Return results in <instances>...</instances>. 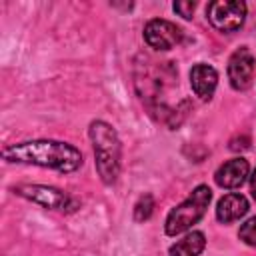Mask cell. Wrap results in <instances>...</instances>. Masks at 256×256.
Masks as SVG:
<instances>
[{"label": "cell", "instance_id": "cell-1", "mask_svg": "<svg viewBox=\"0 0 256 256\" xmlns=\"http://www.w3.org/2000/svg\"><path fill=\"white\" fill-rule=\"evenodd\" d=\"M8 162L34 164L42 168H54L58 172H74L82 164V154L78 148L56 140H30L20 144H10L2 150Z\"/></svg>", "mask_w": 256, "mask_h": 256}, {"label": "cell", "instance_id": "cell-2", "mask_svg": "<svg viewBox=\"0 0 256 256\" xmlns=\"http://www.w3.org/2000/svg\"><path fill=\"white\" fill-rule=\"evenodd\" d=\"M90 140L94 146V158H96V170L104 184L116 182L120 174V140L118 134L112 130L110 124L96 120L90 124Z\"/></svg>", "mask_w": 256, "mask_h": 256}, {"label": "cell", "instance_id": "cell-3", "mask_svg": "<svg viewBox=\"0 0 256 256\" xmlns=\"http://www.w3.org/2000/svg\"><path fill=\"white\" fill-rule=\"evenodd\" d=\"M210 200H212V190L204 184L196 186L192 190V194L182 204H178L174 210H170V214L166 218V234L176 236V234L186 232L192 224H196L204 216Z\"/></svg>", "mask_w": 256, "mask_h": 256}, {"label": "cell", "instance_id": "cell-4", "mask_svg": "<svg viewBox=\"0 0 256 256\" xmlns=\"http://www.w3.org/2000/svg\"><path fill=\"white\" fill-rule=\"evenodd\" d=\"M210 24L218 32H234L244 24L246 18V4L240 0H216L210 2L206 8Z\"/></svg>", "mask_w": 256, "mask_h": 256}, {"label": "cell", "instance_id": "cell-5", "mask_svg": "<svg viewBox=\"0 0 256 256\" xmlns=\"http://www.w3.org/2000/svg\"><path fill=\"white\" fill-rule=\"evenodd\" d=\"M16 194H20L22 198H28L44 208H54V210H74L76 202L56 190V188H50V186H38V184H22L16 188Z\"/></svg>", "mask_w": 256, "mask_h": 256}, {"label": "cell", "instance_id": "cell-6", "mask_svg": "<svg viewBox=\"0 0 256 256\" xmlns=\"http://www.w3.org/2000/svg\"><path fill=\"white\" fill-rule=\"evenodd\" d=\"M144 40L154 50H170L182 40V30L174 22L154 18L144 26Z\"/></svg>", "mask_w": 256, "mask_h": 256}, {"label": "cell", "instance_id": "cell-7", "mask_svg": "<svg viewBox=\"0 0 256 256\" xmlns=\"http://www.w3.org/2000/svg\"><path fill=\"white\" fill-rule=\"evenodd\" d=\"M228 78L234 90H246L254 80V56L248 48H238L228 60Z\"/></svg>", "mask_w": 256, "mask_h": 256}, {"label": "cell", "instance_id": "cell-8", "mask_svg": "<svg viewBox=\"0 0 256 256\" xmlns=\"http://www.w3.org/2000/svg\"><path fill=\"white\" fill-rule=\"evenodd\" d=\"M248 172H250V166H248V162L244 158H232V160L224 162L216 170L214 180H216L218 186L230 190V188L242 186L246 182V178H248Z\"/></svg>", "mask_w": 256, "mask_h": 256}, {"label": "cell", "instance_id": "cell-9", "mask_svg": "<svg viewBox=\"0 0 256 256\" xmlns=\"http://www.w3.org/2000/svg\"><path fill=\"white\" fill-rule=\"evenodd\" d=\"M218 84V72L208 64H196L190 70V86L200 100H210Z\"/></svg>", "mask_w": 256, "mask_h": 256}, {"label": "cell", "instance_id": "cell-10", "mask_svg": "<svg viewBox=\"0 0 256 256\" xmlns=\"http://www.w3.org/2000/svg\"><path fill=\"white\" fill-rule=\"evenodd\" d=\"M248 212V200L242 194H226L218 200L216 206V218L224 224L240 220Z\"/></svg>", "mask_w": 256, "mask_h": 256}, {"label": "cell", "instance_id": "cell-11", "mask_svg": "<svg viewBox=\"0 0 256 256\" xmlns=\"http://www.w3.org/2000/svg\"><path fill=\"white\" fill-rule=\"evenodd\" d=\"M206 246V240H204V234L202 232H190L186 234L182 240H178L176 244L170 246L168 254L170 256H198Z\"/></svg>", "mask_w": 256, "mask_h": 256}, {"label": "cell", "instance_id": "cell-12", "mask_svg": "<svg viewBox=\"0 0 256 256\" xmlns=\"http://www.w3.org/2000/svg\"><path fill=\"white\" fill-rule=\"evenodd\" d=\"M152 212H154V198L150 194L140 196L136 206H134V220L136 222H144V220H148L152 216Z\"/></svg>", "mask_w": 256, "mask_h": 256}, {"label": "cell", "instance_id": "cell-13", "mask_svg": "<svg viewBox=\"0 0 256 256\" xmlns=\"http://www.w3.org/2000/svg\"><path fill=\"white\" fill-rule=\"evenodd\" d=\"M238 236H240V240H244L248 246H256V216H252L250 220H246V222L240 226Z\"/></svg>", "mask_w": 256, "mask_h": 256}, {"label": "cell", "instance_id": "cell-14", "mask_svg": "<svg viewBox=\"0 0 256 256\" xmlns=\"http://www.w3.org/2000/svg\"><path fill=\"white\" fill-rule=\"evenodd\" d=\"M194 8H196L194 2H176V4H174V10H176L182 18H192Z\"/></svg>", "mask_w": 256, "mask_h": 256}, {"label": "cell", "instance_id": "cell-15", "mask_svg": "<svg viewBox=\"0 0 256 256\" xmlns=\"http://www.w3.org/2000/svg\"><path fill=\"white\" fill-rule=\"evenodd\" d=\"M248 144H250V140H248L246 136H240V138H234V140L230 142V148H232V150H246Z\"/></svg>", "mask_w": 256, "mask_h": 256}, {"label": "cell", "instance_id": "cell-16", "mask_svg": "<svg viewBox=\"0 0 256 256\" xmlns=\"http://www.w3.org/2000/svg\"><path fill=\"white\" fill-rule=\"evenodd\" d=\"M250 190H252V196H254V200H256V170H254V174L250 176Z\"/></svg>", "mask_w": 256, "mask_h": 256}]
</instances>
